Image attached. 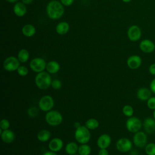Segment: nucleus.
I'll return each mask as SVG.
<instances>
[{"instance_id":"f257e3e1","label":"nucleus","mask_w":155,"mask_h":155,"mask_svg":"<svg viewBox=\"0 0 155 155\" xmlns=\"http://www.w3.org/2000/svg\"><path fill=\"white\" fill-rule=\"evenodd\" d=\"M46 12L49 18L51 19H59L64 13V5L56 0L51 1L46 7Z\"/></svg>"},{"instance_id":"f03ea898","label":"nucleus","mask_w":155,"mask_h":155,"mask_svg":"<svg viewBox=\"0 0 155 155\" xmlns=\"http://www.w3.org/2000/svg\"><path fill=\"white\" fill-rule=\"evenodd\" d=\"M52 79L50 73L47 71L38 73L35 78V83L36 87L40 90H47L51 87Z\"/></svg>"},{"instance_id":"7ed1b4c3","label":"nucleus","mask_w":155,"mask_h":155,"mask_svg":"<svg viewBox=\"0 0 155 155\" xmlns=\"http://www.w3.org/2000/svg\"><path fill=\"white\" fill-rule=\"evenodd\" d=\"M45 120L47 124L50 126L56 127L62 124L63 116L59 111L51 110L45 114Z\"/></svg>"},{"instance_id":"20e7f679","label":"nucleus","mask_w":155,"mask_h":155,"mask_svg":"<svg viewBox=\"0 0 155 155\" xmlns=\"http://www.w3.org/2000/svg\"><path fill=\"white\" fill-rule=\"evenodd\" d=\"M74 138L80 144L87 143L91 138L90 130L85 125H82L79 128H76L74 131Z\"/></svg>"},{"instance_id":"39448f33","label":"nucleus","mask_w":155,"mask_h":155,"mask_svg":"<svg viewBox=\"0 0 155 155\" xmlns=\"http://www.w3.org/2000/svg\"><path fill=\"white\" fill-rule=\"evenodd\" d=\"M143 126V124L139 118L131 116L127 119L125 122V127L127 130L133 133H135L140 130L142 127Z\"/></svg>"},{"instance_id":"423d86ee","label":"nucleus","mask_w":155,"mask_h":155,"mask_svg":"<svg viewBox=\"0 0 155 155\" xmlns=\"http://www.w3.org/2000/svg\"><path fill=\"white\" fill-rule=\"evenodd\" d=\"M54 105L53 98L50 95H45L40 98L38 102L39 108L45 112H48L53 109Z\"/></svg>"},{"instance_id":"0eeeda50","label":"nucleus","mask_w":155,"mask_h":155,"mask_svg":"<svg viewBox=\"0 0 155 155\" xmlns=\"http://www.w3.org/2000/svg\"><path fill=\"white\" fill-rule=\"evenodd\" d=\"M20 66V61L15 56H9L3 62L4 69L9 72L16 71Z\"/></svg>"},{"instance_id":"6e6552de","label":"nucleus","mask_w":155,"mask_h":155,"mask_svg":"<svg viewBox=\"0 0 155 155\" xmlns=\"http://www.w3.org/2000/svg\"><path fill=\"white\" fill-rule=\"evenodd\" d=\"M30 69L35 73H41L46 69L47 63L42 58H35L30 62Z\"/></svg>"},{"instance_id":"1a4fd4ad","label":"nucleus","mask_w":155,"mask_h":155,"mask_svg":"<svg viewBox=\"0 0 155 155\" xmlns=\"http://www.w3.org/2000/svg\"><path fill=\"white\" fill-rule=\"evenodd\" d=\"M133 142L127 137H122L118 139L116 143V148L121 153H127L131 151Z\"/></svg>"},{"instance_id":"9d476101","label":"nucleus","mask_w":155,"mask_h":155,"mask_svg":"<svg viewBox=\"0 0 155 155\" xmlns=\"http://www.w3.org/2000/svg\"><path fill=\"white\" fill-rule=\"evenodd\" d=\"M133 143L136 147L138 148H145L147 144V134L142 131L135 133L133 137Z\"/></svg>"},{"instance_id":"9b49d317","label":"nucleus","mask_w":155,"mask_h":155,"mask_svg":"<svg viewBox=\"0 0 155 155\" xmlns=\"http://www.w3.org/2000/svg\"><path fill=\"white\" fill-rule=\"evenodd\" d=\"M127 36L132 42L139 41L142 36V30L140 28L136 25H131L128 29Z\"/></svg>"},{"instance_id":"f8f14e48","label":"nucleus","mask_w":155,"mask_h":155,"mask_svg":"<svg viewBox=\"0 0 155 155\" xmlns=\"http://www.w3.org/2000/svg\"><path fill=\"white\" fill-rule=\"evenodd\" d=\"M139 48L145 53H151L155 50V44L149 39H144L139 43Z\"/></svg>"},{"instance_id":"ddd939ff","label":"nucleus","mask_w":155,"mask_h":155,"mask_svg":"<svg viewBox=\"0 0 155 155\" xmlns=\"http://www.w3.org/2000/svg\"><path fill=\"white\" fill-rule=\"evenodd\" d=\"M142 58L137 54H133L129 56L127 60V65L131 70L139 68L142 65Z\"/></svg>"},{"instance_id":"4468645a","label":"nucleus","mask_w":155,"mask_h":155,"mask_svg":"<svg viewBox=\"0 0 155 155\" xmlns=\"http://www.w3.org/2000/svg\"><path fill=\"white\" fill-rule=\"evenodd\" d=\"M48 146L50 151L57 153L62 149L64 142L59 137H54L50 140Z\"/></svg>"},{"instance_id":"2eb2a0df","label":"nucleus","mask_w":155,"mask_h":155,"mask_svg":"<svg viewBox=\"0 0 155 155\" xmlns=\"http://www.w3.org/2000/svg\"><path fill=\"white\" fill-rule=\"evenodd\" d=\"M111 143V138L107 134H102L97 139V145L100 149L108 148Z\"/></svg>"},{"instance_id":"dca6fc26","label":"nucleus","mask_w":155,"mask_h":155,"mask_svg":"<svg viewBox=\"0 0 155 155\" xmlns=\"http://www.w3.org/2000/svg\"><path fill=\"white\" fill-rule=\"evenodd\" d=\"M143 127L146 133H153L155 131V119L153 117H146L143 122Z\"/></svg>"},{"instance_id":"f3484780","label":"nucleus","mask_w":155,"mask_h":155,"mask_svg":"<svg viewBox=\"0 0 155 155\" xmlns=\"http://www.w3.org/2000/svg\"><path fill=\"white\" fill-rule=\"evenodd\" d=\"M152 91L150 88L146 87H141L137 91L136 96L139 100L141 101H147L151 97Z\"/></svg>"},{"instance_id":"a211bd4d","label":"nucleus","mask_w":155,"mask_h":155,"mask_svg":"<svg viewBox=\"0 0 155 155\" xmlns=\"http://www.w3.org/2000/svg\"><path fill=\"white\" fill-rule=\"evenodd\" d=\"M0 134L2 142L7 144L12 143L15 139V133L9 129L3 130Z\"/></svg>"},{"instance_id":"6ab92c4d","label":"nucleus","mask_w":155,"mask_h":155,"mask_svg":"<svg viewBox=\"0 0 155 155\" xmlns=\"http://www.w3.org/2000/svg\"><path fill=\"white\" fill-rule=\"evenodd\" d=\"M13 12L18 17L24 16L27 12V7L22 2H18L13 6Z\"/></svg>"},{"instance_id":"aec40b11","label":"nucleus","mask_w":155,"mask_h":155,"mask_svg":"<svg viewBox=\"0 0 155 155\" xmlns=\"http://www.w3.org/2000/svg\"><path fill=\"white\" fill-rule=\"evenodd\" d=\"M45 70L50 74H56L60 70V65L56 61H50L47 63Z\"/></svg>"},{"instance_id":"412c9836","label":"nucleus","mask_w":155,"mask_h":155,"mask_svg":"<svg viewBox=\"0 0 155 155\" xmlns=\"http://www.w3.org/2000/svg\"><path fill=\"white\" fill-rule=\"evenodd\" d=\"M70 28V26L68 22L63 21L58 23L56 26V31L60 35H65L68 33Z\"/></svg>"},{"instance_id":"4be33fe9","label":"nucleus","mask_w":155,"mask_h":155,"mask_svg":"<svg viewBox=\"0 0 155 155\" xmlns=\"http://www.w3.org/2000/svg\"><path fill=\"white\" fill-rule=\"evenodd\" d=\"M78 148L79 146L77 143L75 142H70L66 145L65 147V151L67 154L73 155L78 153Z\"/></svg>"},{"instance_id":"5701e85b","label":"nucleus","mask_w":155,"mask_h":155,"mask_svg":"<svg viewBox=\"0 0 155 155\" xmlns=\"http://www.w3.org/2000/svg\"><path fill=\"white\" fill-rule=\"evenodd\" d=\"M22 33L26 37H31L35 34L36 29L32 24H27L22 28Z\"/></svg>"},{"instance_id":"b1692460","label":"nucleus","mask_w":155,"mask_h":155,"mask_svg":"<svg viewBox=\"0 0 155 155\" xmlns=\"http://www.w3.org/2000/svg\"><path fill=\"white\" fill-rule=\"evenodd\" d=\"M51 137V133L48 130H41L37 134V139L41 142H46L50 140Z\"/></svg>"},{"instance_id":"393cba45","label":"nucleus","mask_w":155,"mask_h":155,"mask_svg":"<svg viewBox=\"0 0 155 155\" xmlns=\"http://www.w3.org/2000/svg\"><path fill=\"white\" fill-rule=\"evenodd\" d=\"M17 58L20 62L25 63L30 58V53L27 50L22 48L19 51Z\"/></svg>"},{"instance_id":"a878e982","label":"nucleus","mask_w":155,"mask_h":155,"mask_svg":"<svg viewBox=\"0 0 155 155\" xmlns=\"http://www.w3.org/2000/svg\"><path fill=\"white\" fill-rule=\"evenodd\" d=\"M99 121L95 118H90L85 122V126L90 130H94L99 127Z\"/></svg>"},{"instance_id":"bb28decb","label":"nucleus","mask_w":155,"mask_h":155,"mask_svg":"<svg viewBox=\"0 0 155 155\" xmlns=\"http://www.w3.org/2000/svg\"><path fill=\"white\" fill-rule=\"evenodd\" d=\"M91 153V148L87 143L81 144L79 146L78 154L79 155H90Z\"/></svg>"},{"instance_id":"cd10ccee","label":"nucleus","mask_w":155,"mask_h":155,"mask_svg":"<svg viewBox=\"0 0 155 155\" xmlns=\"http://www.w3.org/2000/svg\"><path fill=\"white\" fill-rule=\"evenodd\" d=\"M122 113L124 114V116L130 117L133 116V113H134V109L132 107V106L130 105H125L122 108Z\"/></svg>"},{"instance_id":"c85d7f7f","label":"nucleus","mask_w":155,"mask_h":155,"mask_svg":"<svg viewBox=\"0 0 155 155\" xmlns=\"http://www.w3.org/2000/svg\"><path fill=\"white\" fill-rule=\"evenodd\" d=\"M145 152L147 155H155V143H147L145 147Z\"/></svg>"},{"instance_id":"c756f323","label":"nucleus","mask_w":155,"mask_h":155,"mask_svg":"<svg viewBox=\"0 0 155 155\" xmlns=\"http://www.w3.org/2000/svg\"><path fill=\"white\" fill-rule=\"evenodd\" d=\"M39 114L38 108L35 107H30L27 110V114L30 117H35Z\"/></svg>"},{"instance_id":"7c9ffc66","label":"nucleus","mask_w":155,"mask_h":155,"mask_svg":"<svg viewBox=\"0 0 155 155\" xmlns=\"http://www.w3.org/2000/svg\"><path fill=\"white\" fill-rule=\"evenodd\" d=\"M16 71L18 74L22 77L26 76L28 74V69L24 65H20Z\"/></svg>"},{"instance_id":"2f4dec72","label":"nucleus","mask_w":155,"mask_h":155,"mask_svg":"<svg viewBox=\"0 0 155 155\" xmlns=\"http://www.w3.org/2000/svg\"><path fill=\"white\" fill-rule=\"evenodd\" d=\"M10 126V121L7 119H2L0 122V128L2 130L9 129Z\"/></svg>"},{"instance_id":"473e14b6","label":"nucleus","mask_w":155,"mask_h":155,"mask_svg":"<svg viewBox=\"0 0 155 155\" xmlns=\"http://www.w3.org/2000/svg\"><path fill=\"white\" fill-rule=\"evenodd\" d=\"M51 87L54 90H59L62 87V82L59 79H55L52 80Z\"/></svg>"},{"instance_id":"72a5a7b5","label":"nucleus","mask_w":155,"mask_h":155,"mask_svg":"<svg viewBox=\"0 0 155 155\" xmlns=\"http://www.w3.org/2000/svg\"><path fill=\"white\" fill-rule=\"evenodd\" d=\"M147 105L150 110H155V96H151L147 100Z\"/></svg>"},{"instance_id":"f704fd0d","label":"nucleus","mask_w":155,"mask_h":155,"mask_svg":"<svg viewBox=\"0 0 155 155\" xmlns=\"http://www.w3.org/2000/svg\"><path fill=\"white\" fill-rule=\"evenodd\" d=\"M149 73L153 76H155V63L151 64L148 68Z\"/></svg>"},{"instance_id":"c9c22d12","label":"nucleus","mask_w":155,"mask_h":155,"mask_svg":"<svg viewBox=\"0 0 155 155\" xmlns=\"http://www.w3.org/2000/svg\"><path fill=\"white\" fill-rule=\"evenodd\" d=\"M74 2V0H61V2L65 6H70Z\"/></svg>"},{"instance_id":"e433bc0d","label":"nucleus","mask_w":155,"mask_h":155,"mask_svg":"<svg viewBox=\"0 0 155 155\" xmlns=\"http://www.w3.org/2000/svg\"><path fill=\"white\" fill-rule=\"evenodd\" d=\"M150 89L153 93L155 94V78H154L150 84Z\"/></svg>"},{"instance_id":"4c0bfd02","label":"nucleus","mask_w":155,"mask_h":155,"mask_svg":"<svg viewBox=\"0 0 155 155\" xmlns=\"http://www.w3.org/2000/svg\"><path fill=\"white\" fill-rule=\"evenodd\" d=\"M98 155H109L108 151L106 148L100 149L98 152Z\"/></svg>"},{"instance_id":"58836bf2","label":"nucleus","mask_w":155,"mask_h":155,"mask_svg":"<svg viewBox=\"0 0 155 155\" xmlns=\"http://www.w3.org/2000/svg\"><path fill=\"white\" fill-rule=\"evenodd\" d=\"M42 155H58V154H56V153L51 151L50 150V151H47L44 152Z\"/></svg>"},{"instance_id":"ea45409f","label":"nucleus","mask_w":155,"mask_h":155,"mask_svg":"<svg viewBox=\"0 0 155 155\" xmlns=\"http://www.w3.org/2000/svg\"><path fill=\"white\" fill-rule=\"evenodd\" d=\"M33 0H21V2H22L24 4L27 5L31 4L33 2Z\"/></svg>"},{"instance_id":"a19ab883","label":"nucleus","mask_w":155,"mask_h":155,"mask_svg":"<svg viewBox=\"0 0 155 155\" xmlns=\"http://www.w3.org/2000/svg\"><path fill=\"white\" fill-rule=\"evenodd\" d=\"M73 126H74V127L75 128V129H76V128H79L81 126H82L81 125V123L80 122H75L74 123V125H73Z\"/></svg>"},{"instance_id":"79ce46f5","label":"nucleus","mask_w":155,"mask_h":155,"mask_svg":"<svg viewBox=\"0 0 155 155\" xmlns=\"http://www.w3.org/2000/svg\"><path fill=\"white\" fill-rule=\"evenodd\" d=\"M5 1L8 2H10V3H15V2H16L18 1V0H5Z\"/></svg>"},{"instance_id":"37998d69","label":"nucleus","mask_w":155,"mask_h":155,"mask_svg":"<svg viewBox=\"0 0 155 155\" xmlns=\"http://www.w3.org/2000/svg\"><path fill=\"white\" fill-rule=\"evenodd\" d=\"M130 154H131V155H137V151H136L133 150V151H131Z\"/></svg>"},{"instance_id":"c03bdc74","label":"nucleus","mask_w":155,"mask_h":155,"mask_svg":"<svg viewBox=\"0 0 155 155\" xmlns=\"http://www.w3.org/2000/svg\"><path fill=\"white\" fill-rule=\"evenodd\" d=\"M124 2H125V3H128V2H131L132 0H122Z\"/></svg>"},{"instance_id":"a18cd8bd","label":"nucleus","mask_w":155,"mask_h":155,"mask_svg":"<svg viewBox=\"0 0 155 155\" xmlns=\"http://www.w3.org/2000/svg\"><path fill=\"white\" fill-rule=\"evenodd\" d=\"M153 118L155 119V110H153Z\"/></svg>"},{"instance_id":"49530a36","label":"nucleus","mask_w":155,"mask_h":155,"mask_svg":"<svg viewBox=\"0 0 155 155\" xmlns=\"http://www.w3.org/2000/svg\"><path fill=\"white\" fill-rule=\"evenodd\" d=\"M73 155H79V154H78L77 153V154H73Z\"/></svg>"}]
</instances>
